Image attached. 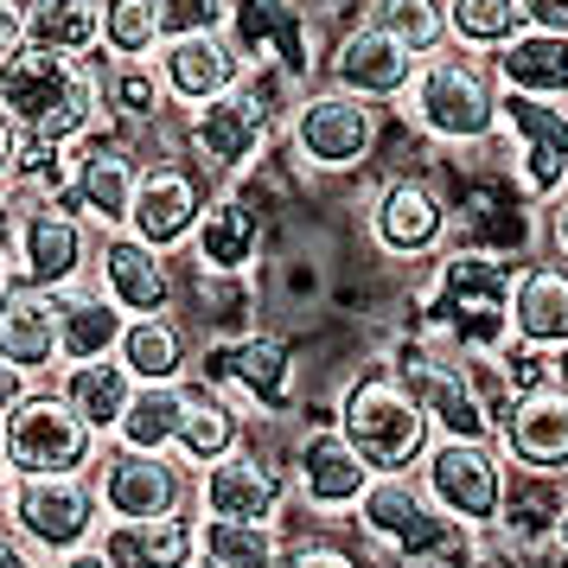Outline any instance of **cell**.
Listing matches in <instances>:
<instances>
[{"label":"cell","instance_id":"f6af8a7d","mask_svg":"<svg viewBox=\"0 0 568 568\" xmlns=\"http://www.w3.org/2000/svg\"><path fill=\"white\" fill-rule=\"evenodd\" d=\"M13 166H20V129L0 115V185L13 180Z\"/></svg>","mask_w":568,"mask_h":568},{"label":"cell","instance_id":"7402d4cb","mask_svg":"<svg viewBox=\"0 0 568 568\" xmlns=\"http://www.w3.org/2000/svg\"><path fill=\"white\" fill-rule=\"evenodd\" d=\"M154 71H160V90H166L173 103L199 109V103H211V97L236 90L250 64L236 58V45L224 32H192V39H160Z\"/></svg>","mask_w":568,"mask_h":568},{"label":"cell","instance_id":"f1b7e54d","mask_svg":"<svg viewBox=\"0 0 568 568\" xmlns=\"http://www.w3.org/2000/svg\"><path fill=\"white\" fill-rule=\"evenodd\" d=\"M90 71H97V109H103V122L115 129H154L160 109H166V90H160V71L154 58H90Z\"/></svg>","mask_w":568,"mask_h":568},{"label":"cell","instance_id":"ffe728a7","mask_svg":"<svg viewBox=\"0 0 568 568\" xmlns=\"http://www.w3.org/2000/svg\"><path fill=\"white\" fill-rule=\"evenodd\" d=\"M97 282L115 307L129 313V320H154V313H173L180 301V275H173V262L148 250L141 236L115 231L97 243Z\"/></svg>","mask_w":568,"mask_h":568},{"label":"cell","instance_id":"6da1fadb","mask_svg":"<svg viewBox=\"0 0 568 568\" xmlns=\"http://www.w3.org/2000/svg\"><path fill=\"white\" fill-rule=\"evenodd\" d=\"M0 115L20 129V141L71 148L78 134H90L103 122L90 58H64L20 39L13 52H0Z\"/></svg>","mask_w":568,"mask_h":568},{"label":"cell","instance_id":"7dc6e473","mask_svg":"<svg viewBox=\"0 0 568 568\" xmlns=\"http://www.w3.org/2000/svg\"><path fill=\"white\" fill-rule=\"evenodd\" d=\"M0 568H39V562H32V549L13 537V530H0Z\"/></svg>","mask_w":568,"mask_h":568},{"label":"cell","instance_id":"8fae6325","mask_svg":"<svg viewBox=\"0 0 568 568\" xmlns=\"http://www.w3.org/2000/svg\"><path fill=\"white\" fill-rule=\"evenodd\" d=\"M97 486L90 473L78 479H13L7 486V505H0V524L27 549H45V556H71L83 542H97Z\"/></svg>","mask_w":568,"mask_h":568},{"label":"cell","instance_id":"83f0119b","mask_svg":"<svg viewBox=\"0 0 568 568\" xmlns=\"http://www.w3.org/2000/svg\"><path fill=\"white\" fill-rule=\"evenodd\" d=\"M491 78L511 97H537V103H568V32H517L505 52H491Z\"/></svg>","mask_w":568,"mask_h":568},{"label":"cell","instance_id":"30bf717a","mask_svg":"<svg viewBox=\"0 0 568 568\" xmlns=\"http://www.w3.org/2000/svg\"><path fill=\"white\" fill-rule=\"evenodd\" d=\"M287 141L320 173H358L384 141V115L358 97L333 90V83H313V90H301V103L287 115Z\"/></svg>","mask_w":568,"mask_h":568},{"label":"cell","instance_id":"f907efd6","mask_svg":"<svg viewBox=\"0 0 568 568\" xmlns=\"http://www.w3.org/2000/svg\"><path fill=\"white\" fill-rule=\"evenodd\" d=\"M549 542H556V556H562V562H568V505H562V511H556V530H549Z\"/></svg>","mask_w":568,"mask_h":568},{"label":"cell","instance_id":"484cf974","mask_svg":"<svg viewBox=\"0 0 568 568\" xmlns=\"http://www.w3.org/2000/svg\"><path fill=\"white\" fill-rule=\"evenodd\" d=\"M0 358L20 364L27 377L58 364V294L27 282L0 287Z\"/></svg>","mask_w":568,"mask_h":568},{"label":"cell","instance_id":"2e32d148","mask_svg":"<svg viewBox=\"0 0 568 568\" xmlns=\"http://www.w3.org/2000/svg\"><path fill=\"white\" fill-rule=\"evenodd\" d=\"M224 39L250 71H282L301 90H313V78H320V52H313V32L294 0H231Z\"/></svg>","mask_w":568,"mask_h":568},{"label":"cell","instance_id":"277c9868","mask_svg":"<svg viewBox=\"0 0 568 568\" xmlns=\"http://www.w3.org/2000/svg\"><path fill=\"white\" fill-rule=\"evenodd\" d=\"M333 428L345 435V447H352L371 473H415L422 454H428V440H435L428 415L409 403V389L396 384L389 364H371L364 377L345 384Z\"/></svg>","mask_w":568,"mask_h":568},{"label":"cell","instance_id":"5bb4252c","mask_svg":"<svg viewBox=\"0 0 568 568\" xmlns=\"http://www.w3.org/2000/svg\"><path fill=\"white\" fill-rule=\"evenodd\" d=\"M199 384L224 403H250L262 415H287V396H294V352L287 338L275 333H243V338H217L199 364Z\"/></svg>","mask_w":568,"mask_h":568},{"label":"cell","instance_id":"9a60e30c","mask_svg":"<svg viewBox=\"0 0 568 568\" xmlns=\"http://www.w3.org/2000/svg\"><path fill=\"white\" fill-rule=\"evenodd\" d=\"M211 205L205 173L180 154H154L141 160V180H134V205H129V236H141L148 250H180L199 231V211Z\"/></svg>","mask_w":568,"mask_h":568},{"label":"cell","instance_id":"9c48e42d","mask_svg":"<svg viewBox=\"0 0 568 568\" xmlns=\"http://www.w3.org/2000/svg\"><path fill=\"white\" fill-rule=\"evenodd\" d=\"M389 371H396V384L409 389V403L428 415V428L440 440H498L491 415L479 409V396L466 384L460 352H447L435 338H403Z\"/></svg>","mask_w":568,"mask_h":568},{"label":"cell","instance_id":"ba28073f","mask_svg":"<svg viewBox=\"0 0 568 568\" xmlns=\"http://www.w3.org/2000/svg\"><path fill=\"white\" fill-rule=\"evenodd\" d=\"M141 141L115 122H97L90 134H78L64 148V199L103 224V236L129 231V205H134V180H141Z\"/></svg>","mask_w":568,"mask_h":568},{"label":"cell","instance_id":"74e56055","mask_svg":"<svg viewBox=\"0 0 568 568\" xmlns=\"http://www.w3.org/2000/svg\"><path fill=\"white\" fill-rule=\"evenodd\" d=\"M282 530L275 524H236V517H205L199 524V562L217 568H275Z\"/></svg>","mask_w":568,"mask_h":568},{"label":"cell","instance_id":"d6986e66","mask_svg":"<svg viewBox=\"0 0 568 568\" xmlns=\"http://www.w3.org/2000/svg\"><path fill=\"white\" fill-rule=\"evenodd\" d=\"M320 78L333 83V90H345V97H358V103L384 109V103H403V90L415 78V58L403 45H389L384 32L345 27L338 45L320 58Z\"/></svg>","mask_w":568,"mask_h":568},{"label":"cell","instance_id":"db71d44e","mask_svg":"<svg viewBox=\"0 0 568 568\" xmlns=\"http://www.w3.org/2000/svg\"><path fill=\"white\" fill-rule=\"evenodd\" d=\"M192 568H217V562H192Z\"/></svg>","mask_w":568,"mask_h":568},{"label":"cell","instance_id":"7c38bea8","mask_svg":"<svg viewBox=\"0 0 568 568\" xmlns=\"http://www.w3.org/2000/svg\"><path fill=\"white\" fill-rule=\"evenodd\" d=\"M90 486H97V505L109 517H122V524L180 517L192 505V473L173 454H141V447H109V454H97Z\"/></svg>","mask_w":568,"mask_h":568},{"label":"cell","instance_id":"7a4b0ae2","mask_svg":"<svg viewBox=\"0 0 568 568\" xmlns=\"http://www.w3.org/2000/svg\"><path fill=\"white\" fill-rule=\"evenodd\" d=\"M0 217H7L0 250H7V262H13V282L45 287V294H64V287L83 282V268H97L90 217H83L71 199L7 185V205H0Z\"/></svg>","mask_w":568,"mask_h":568},{"label":"cell","instance_id":"ee69618b","mask_svg":"<svg viewBox=\"0 0 568 568\" xmlns=\"http://www.w3.org/2000/svg\"><path fill=\"white\" fill-rule=\"evenodd\" d=\"M27 389H32V377H27V371H20V364H7V358H0V415L13 409V403H20Z\"/></svg>","mask_w":568,"mask_h":568},{"label":"cell","instance_id":"bcb514c9","mask_svg":"<svg viewBox=\"0 0 568 568\" xmlns=\"http://www.w3.org/2000/svg\"><path fill=\"white\" fill-rule=\"evenodd\" d=\"M549 250L568 262V192L556 199V205H549Z\"/></svg>","mask_w":568,"mask_h":568},{"label":"cell","instance_id":"8992f818","mask_svg":"<svg viewBox=\"0 0 568 568\" xmlns=\"http://www.w3.org/2000/svg\"><path fill=\"white\" fill-rule=\"evenodd\" d=\"M7 435V466L13 479H78L97 466V435L78 422V409L58 389H27L0 415Z\"/></svg>","mask_w":568,"mask_h":568},{"label":"cell","instance_id":"816d5d0a","mask_svg":"<svg viewBox=\"0 0 568 568\" xmlns=\"http://www.w3.org/2000/svg\"><path fill=\"white\" fill-rule=\"evenodd\" d=\"M13 282V262H7V250H0V287Z\"/></svg>","mask_w":568,"mask_h":568},{"label":"cell","instance_id":"8d00e7d4","mask_svg":"<svg viewBox=\"0 0 568 568\" xmlns=\"http://www.w3.org/2000/svg\"><path fill=\"white\" fill-rule=\"evenodd\" d=\"M185 415V384H134L129 415H122V447H141V454H173V435H180Z\"/></svg>","mask_w":568,"mask_h":568},{"label":"cell","instance_id":"4fadbf2b","mask_svg":"<svg viewBox=\"0 0 568 568\" xmlns=\"http://www.w3.org/2000/svg\"><path fill=\"white\" fill-rule=\"evenodd\" d=\"M498 134H511V180L530 205H556L568 192V103L537 97H498Z\"/></svg>","mask_w":568,"mask_h":568},{"label":"cell","instance_id":"603a6c76","mask_svg":"<svg viewBox=\"0 0 568 568\" xmlns=\"http://www.w3.org/2000/svg\"><path fill=\"white\" fill-rule=\"evenodd\" d=\"M287 479H294V491L307 498V511H352L364 498V486L377 479L371 466L345 447V435L338 428H313L301 447H294V466H287Z\"/></svg>","mask_w":568,"mask_h":568},{"label":"cell","instance_id":"7bdbcfd3","mask_svg":"<svg viewBox=\"0 0 568 568\" xmlns=\"http://www.w3.org/2000/svg\"><path fill=\"white\" fill-rule=\"evenodd\" d=\"M530 32H568V0H517Z\"/></svg>","mask_w":568,"mask_h":568},{"label":"cell","instance_id":"e0dca14e","mask_svg":"<svg viewBox=\"0 0 568 568\" xmlns=\"http://www.w3.org/2000/svg\"><path fill=\"white\" fill-rule=\"evenodd\" d=\"M364 231L371 243L396 262H422L447 250V231H454V211L440 199V185L415 180V173H396L371 192V211H364Z\"/></svg>","mask_w":568,"mask_h":568},{"label":"cell","instance_id":"681fc988","mask_svg":"<svg viewBox=\"0 0 568 568\" xmlns=\"http://www.w3.org/2000/svg\"><path fill=\"white\" fill-rule=\"evenodd\" d=\"M549 384L568 396V345H556V352H549Z\"/></svg>","mask_w":568,"mask_h":568},{"label":"cell","instance_id":"836d02e7","mask_svg":"<svg viewBox=\"0 0 568 568\" xmlns=\"http://www.w3.org/2000/svg\"><path fill=\"white\" fill-rule=\"evenodd\" d=\"M185 358H192V345H185V333L166 320V313H154V320H129L122 338H115V364L129 371L134 384H180Z\"/></svg>","mask_w":568,"mask_h":568},{"label":"cell","instance_id":"e575fe53","mask_svg":"<svg viewBox=\"0 0 568 568\" xmlns=\"http://www.w3.org/2000/svg\"><path fill=\"white\" fill-rule=\"evenodd\" d=\"M358 27L384 32L389 45H403L415 64L447 45V13H440V0H364Z\"/></svg>","mask_w":568,"mask_h":568},{"label":"cell","instance_id":"52a82bcc","mask_svg":"<svg viewBox=\"0 0 568 568\" xmlns=\"http://www.w3.org/2000/svg\"><path fill=\"white\" fill-rule=\"evenodd\" d=\"M352 511H358V530L377 549H389L396 568H435L460 542V530L428 505V491L415 486V473H377Z\"/></svg>","mask_w":568,"mask_h":568},{"label":"cell","instance_id":"f546056e","mask_svg":"<svg viewBox=\"0 0 568 568\" xmlns=\"http://www.w3.org/2000/svg\"><path fill=\"white\" fill-rule=\"evenodd\" d=\"M129 326V313L109 301L103 287H64L58 294V364H90L115 358V338Z\"/></svg>","mask_w":568,"mask_h":568},{"label":"cell","instance_id":"4316f807","mask_svg":"<svg viewBox=\"0 0 568 568\" xmlns=\"http://www.w3.org/2000/svg\"><path fill=\"white\" fill-rule=\"evenodd\" d=\"M256 243H262V217L243 192H217L205 211H199V231H192V256L205 275H243L256 262Z\"/></svg>","mask_w":568,"mask_h":568},{"label":"cell","instance_id":"cb8c5ba5","mask_svg":"<svg viewBox=\"0 0 568 568\" xmlns=\"http://www.w3.org/2000/svg\"><path fill=\"white\" fill-rule=\"evenodd\" d=\"M505 320H511V338L537 345V352L568 345V262H517Z\"/></svg>","mask_w":568,"mask_h":568},{"label":"cell","instance_id":"5b68a950","mask_svg":"<svg viewBox=\"0 0 568 568\" xmlns=\"http://www.w3.org/2000/svg\"><path fill=\"white\" fill-rule=\"evenodd\" d=\"M505 479L511 466L498 454V440H428V454L415 466V486L428 491L454 530H491L505 511Z\"/></svg>","mask_w":568,"mask_h":568},{"label":"cell","instance_id":"ac0fdd59","mask_svg":"<svg viewBox=\"0 0 568 568\" xmlns=\"http://www.w3.org/2000/svg\"><path fill=\"white\" fill-rule=\"evenodd\" d=\"M287 491H294V479H287V466H275L262 447H231L224 460L199 466V486H192V498L205 505V517H236V524H275L287 505Z\"/></svg>","mask_w":568,"mask_h":568},{"label":"cell","instance_id":"3957f363","mask_svg":"<svg viewBox=\"0 0 568 568\" xmlns=\"http://www.w3.org/2000/svg\"><path fill=\"white\" fill-rule=\"evenodd\" d=\"M498 97L505 90H498L486 58L440 45L435 58L415 64L409 90H403V109H409L415 129L428 141H440V148H479V141L498 134Z\"/></svg>","mask_w":568,"mask_h":568},{"label":"cell","instance_id":"d6a6232c","mask_svg":"<svg viewBox=\"0 0 568 568\" xmlns=\"http://www.w3.org/2000/svg\"><path fill=\"white\" fill-rule=\"evenodd\" d=\"M231 447H243V409L211 396L205 384L185 389V415H180V435H173V460H192V466H211L224 460Z\"/></svg>","mask_w":568,"mask_h":568},{"label":"cell","instance_id":"44dd1931","mask_svg":"<svg viewBox=\"0 0 568 568\" xmlns=\"http://www.w3.org/2000/svg\"><path fill=\"white\" fill-rule=\"evenodd\" d=\"M498 454L511 473H568V396L556 384L517 396L498 422Z\"/></svg>","mask_w":568,"mask_h":568},{"label":"cell","instance_id":"d590c367","mask_svg":"<svg viewBox=\"0 0 568 568\" xmlns=\"http://www.w3.org/2000/svg\"><path fill=\"white\" fill-rule=\"evenodd\" d=\"M440 13H447V45L473 58L505 52L524 32V7L517 0H440Z\"/></svg>","mask_w":568,"mask_h":568},{"label":"cell","instance_id":"1f68e13d","mask_svg":"<svg viewBox=\"0 0 568 568\" xmlns=\"http://www.w3.org/2000/svg\"><path fill=\"white\" fill-rule=\"evenodd\" d=\"M20 32L45 52L97 58L103 52V0H20Z\"/></svg>","mask_w":568,"mask_h":568},{"label":"cell","instance_id":"60d3db41","mask_svg":"<svg viewBox=\"0 0 568 568\" xmlns=\"http://www.w3.org/2000/svg\"><path fill=\"white\" fill-rule=\"evenodd\" d=\"M275 568H371L352 549L345 537H326V530H313V537H287L282 556H275Z\"/></svg>","mask_w":568,"mask_h":568},{"label":"cell","instance_id":"f5cc1de1","mask_svg":"<svg viewBox=\"0 0 568 568\" xmlns=\"http://www.w3.org/2000/svg\"><path fill=\"white\" fill-rule=\"evenodd\" d=\"M7 473H13V466H7V435H0V479H7Z\"/></svg>","mask_w":568,"mask_h":568},{"label":"cell","instance_id":"11a10c76","mask_svg":"<svg viewBox=\"0 0 568 568\" xmlns=\"http://www.w3.org/2000/svg\"><path fill=\"white\" fill-rule=\"evenodd\" d=\"M0 199H7V185H0Z\"/></svg>","mask_w":568,"mask_h":568},{"label":"cell","instance_id":"ab89813d","mask_svg":"<svg viewBox=\"0 0 568 568\" xmlns=\"http://www.w3.org/2000/svg\"><path fill=\"white\" fill-rule=\"evenodd\" d=\"M160 13L154 0H103V58H154Z\"/></svg>","mask_w":568,"mask_h":568},{"label":"cell","instance_id":"d4e9b609","mask_svg":"<svg viewBox=\"0 0 568 568\" xmlns=\"http://www.w3.org/2000/svg\"><path fill=\"white\" fill-rule=\"evenodd\" d=\"M97 549H103L109 568H192L199 562V524L192 517H141V524H122L109 517L97 530Z\"/></svg>","mask_w":568,"mask_h":568},{"label":"cell","instance_id":"f35d334b","mask_svg":"<svg viewBox=\"0 0 568 568\" xmlns=\"http://www.w3.org/2000/svg\"><path fill=\"white\" fill-rule=\"evenodd\" d=\"M530 231H537V205L524 192H491V199H479V217H473L466 243H479L486 256L511 262L517 250H530Z\"/></svg>","mask_w":568,"mask_h":568},{"label":"cell","instance_id":"4dcf8cb0","mask_svg":"<svg viewBox=\"0 0 568 568\" xmlns=\"http://www.w3.org/2000/svg\"><path fill=\"white\" fill-rule=\"evenodd\" d=\"M52 389L78 409L83 428L103 440V435H115V428H122V415H129L134 377L115 358H90V364H58V384Z\"/></svg>","mask_w":568,"mask_h":568},{"label":"cell","instance_id":"c3c4849f","mask_svg":"<svg viewBox=\"0 0 568 568\" xmlns=\"http://www.w3.org/2000/svg\"><path fill=\"white\" fill-rule=\"evenodd\" d=\"M58 568H109V562H103L97 542H83V549H71V556H58Z\"/></svg>","mask_w":568,"mask_h":568},{"label":"cell","instance_id":"b9f144b4","mask_svg":"<svg viewBox=\"0 0 568 568\" xmlns=\"http://www.w3.org/2000/svg\"><path fill=\"white\" fill-rule=\"evenodd\" d=\"M160 39H192V32H224L231 0H154Z\"/></svg>","mask_w":568,"mask_h":568}]
</instances>
